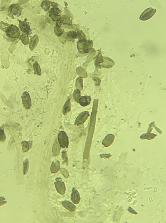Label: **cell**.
Here are the masks:
<instances>
[{"instance_id": "cell-13", "label": "cell", "mask_w": 166, "mask_h": 223, "mask_svg": "<svg viewBox=\"0 0 166 223\" xmlns=\"http://www.w3.org/2000/svg\"><path fill=\"white\" fill-rule=\"evenodd\" d=\"M19 27L22 32L26 33L29 35L31 32L30 25L26 21H19Z\"/></svg>"}, {"instance_id": "cell-26", "label": "cell", "mask_w": 166, "mask_h": 223, "mask_svg": "<svg viewBox=\"0 0 166 223\" xmlns=\"http://www.w3.org/2000/svg\"><path fill=\"white\" fill-rule=\"evenodd\" d=\"M60 20L63 25H71L72 24V20L67 15H63V16H62Z\"/></svg>"}, {"instance_id": "cell-16", "label": "cell", "mask_w": 166, "mask_h": 223, "mask_svg": "<svg viewBox=\"0 0 166 223\" xmlns=\"http://www.w3.org/2000/svg\"><path fill=\"white\" fill-rule=\"evenodd\" d=\"M61 147L58 141V139H56L54 142L53 148H52V153L54 156H57L59 155L61 150Z\"/></svg>"}, {"instance_id": "cell-10", "label": "cell", "mask_w": 166, "mask_h": 223, "mask_svg": "<svg viewBox=\"0 0 166 223\" xmlns=\"http://www.w3.org/2000/svg\"><path fill=\"white\" fill-rule=\"evenodd\" d=\"M71 200L73 203L75 204H79L81 198L80 193L75 188H72L71 195Z\"/></svg>"}, {"instance_id": "cell-21", "label": "cell", "mask_w": 166, "mask_h": 223, "mask_svg": "<svg viewBox=\"0 0 166 223\" xmlns=\"http://www.w3.org/2000/svg\"><path fill=\"white\" fill-rule=\"evenodd\" d=\"M71 110V105H70V99H68L63 106V115H66Z\"/></svg>"}, {"instance_id": "cell-2", "label": "cell", "mask_w": 166, "mask_h": 223, "mask_svg": "<svg viewBox=\"0 0 166 223\" xmlns=\"http://www.w3.org/2000/svg\"><path fill=\"white\" fill-rule=\"evenodd\" d=\"M6 35L11 39H17L20 36V32L18 27L14 25H10L6 29Z\"/></svg>"}, {"instance_id": "cell-27", "label": "cell", "mask_w": 166, "mask_h": 223, "mask_svg": "<svg viewBox=\"0 0 166 223\" xmlns=\"http://www.w3.org/2000/svg\"><path fill=\"white\" fill-rule=\"evenodd\" d=\"M29 163L28 159H26L23 162V172L24 175H26L27 174L29 169Z\"/></svg>"}, {"instance_id": "cell-36", "label": "cell", "mask_w": 166, "mask_h": 223, "mask_svg": "<svg viewBox=\"0 0 166 223\" xmlns=\"http://www.w3.org/2000/svg\"><path fill=\"white\" fill-rule=\"evenodd\" d=\"M66 153H66V152L65 151H62V159L64 160V162H63V163H64V162H65L66 163V161H67V162L68 161L67 157L66 156V155H67V154Z\"/></svg>"}, {"instance_id": "cell-29", "label": "cell", "mask_w": 166, "mask_h": 223, "mask_svg": "<svg viewBox=\"0 0 166 223\" xmlns=\"http://www.w3.org/2000/svg\"><path fill=\"white\" fill-rule=\"evenodd\" d=\"M6 136L4 132V126L2 125L0 127V142H4L6 140Z\"/></svg>"}, {"instance_id": "cell-18", "label": "cell", "mask_w": 166, "mask_h": 223, "mask_svg": "<svg viewBox=\"0 0 166 223\" xmlns=\"http://www.w3.org/2000/svg\"><path fill=\"white\" fill-rule=\"evenodd\" d=\"M60 167V162L58 160H55V161H53L51 164L50 171L53 174H56L58 172Z\"/></svg>"}, {"instance_id": "cell-9", "label": "cell", "mask_w": 166, "mask_h": 223, "mask_svg": "<svg viewBox=\"0 0 166 223\" xmlns=\"http://www.w3.org/2000/svg\"><path fill=\"white\" fill-rule=\"evenodd\" d=\"M9 11L10 13L14 16L21 15L23 8L17 4H13L9 7Z\"/></svg>"}, {"instance_id": "cell-5", "label": "cell", "mask_w": 166, "mask_h": 223, "mask_svg": "<svg viewBox=\"0 0 166 223\" xmlns=\"http://www.w3.org/2000/svg\"><path fill=\"white\" fill-rule=\"evenodd\" d=\"M157 10L152 8L145 9L140 15L139 19L141 21H146L149 20L152 17L156 12Z\"/></svg>"}, {"instance_id": "cell-12", "label": "cell", "mask_w": 166, "mask_h": 223, "mask_svg": "<svg viewBox=\"0 0 166 223\" xmlns=\"http://www.w3.org/2000/svg\"><path fill=\"white\" fill-rule=\"evenodd\" d=\"M58 4L54 2H51L48 0H45L41 3V7L45 11H49L50 8L54 7H58Z\"/></svg>"}, {"instance_id": "cell-28", "label": "cell", "mask_w": 166, "mask_h": 223, "mask_svg": "<svg viewBox=\"0 0 166 223\" xmlns=\"http://www.w3.org/2000/svg\"><path fill=\"white\" fill-rule=\"evenodd\" d=\"M73 98L77 103H79L80 98L81 97V92L79 89H75L73 93Z\"/></svg>"}, {"instance_id": "cell-24", "label": "cell", "mask_w": 166, "mask_h": 223, "mask_svg": "<svg viewBox=\"0 0 166 223\" xmlns=\"http://www.w3.org/2000/svg\"><path fill=\"white\" fill-rule=\"evenodd\" d=\"M157 136V135H156V134L147 132V133H145V134H143L141 135V136H140V139L143 140H151L155 139Z\"/></svg>"}, {"instance_id": "cell-35", "label": "cell", "mask_w": 166, "mask_h": 223, "mask_svg": "<svg viewBox=\"0 0 166 223\" xmlns=\"http://www.w3.org/2000/svg\"><path fill=\"white\" fill-rule=\"evenodd\" d=\"M6 203H7V201H6V199L4 197H0V206H2Z\"/></svg>"}, {"instance_id": "cell-14", "label": "cell", "mask_w": 166, "mask_h": 223, "mask_svg": "<svg viewBox=\"0 0 166 223\" xmlns=\"http://www.w3.org/2000/svg\"><path fill=\"white\" fill-rule=\"evenodd\" d=\"M91 97L89 96H82L80 98L79 104L82 106L86 107L91 104Z\"/></svg>"}, {"instance_id": "cell-25", "label": "cell", "mask_w": 166, "mask_h": 223, "mask_svg": "<svg viewBox=\"0 0 166 223\" xmlns=\"http://www.w3.org/2000/svg\"><path fill=\"white\" fill-rule=\"evenodd\" d=\"M33 67L35 74L40 76L41 75V69L37 61H36L33 64Z\"/></svg>"}, {"instance_id": "cell-37", "label": "cell", "mask_w": 166, "mask_h": 223, "mask_svg": "<svg viewBox=\"0 0 166 223\" xmlns=\"http://www.w3.org/2000/svg\"><path fill=\"white\" fill-rule=\"evenodd\" d=\"M127 211H128L130 212L131 213L134 214H137V212H136L135 211V210H134L133 209V208H132V207H129V208H128Z\"/></svg>"}, {"instance_id": "cell-30", "label": "cell", "mask_w": 166, "mask_h": 223, "mask_svg": "<svg viewBox=\"0 0 166 223\" xmlns=\"http://www.w3.org/2000/svg\"><path fill=\"white\" fill-rule=\"evenodd\" d=\"M10 25L9 24L3 22H1V23H0V29L3 31V32H5L6 29Z\"/></svg>"}, {"instance_id": "cell-23", "label": "cell", "mask_w": 166, "mask_h": 223, "mask_svg": "<svg viewBox=\"0 0 166 223\" xmlns=\"http://www.w3.org/2000/svg\"><path fill=\"white\" fill-rule=\"evenodd\" d=\"M28 34L26 33H23L22 32L21 34L20 35V39L21 41L22 42L24 45H26L29 44V37H28Z\"/></svg>"}, {"instance_id": "cell-4", "label": "cell", "mask_w": 166, "mask_h": 223, "mask_svg": "<svg viewBox=\"0 0 166 223\" xmlns=\"http://www.w3.org/2000/svg\"><path fill=\"white\" fill-rule=\"evenodd\" d=\"M49 16L54 22H58L62 17V11L57 7H52L49 10Z\"/></svg>"}, {"instance_id": "cell-19", "label": "cell", "mask_w": 166, "mask_h": 223, "mask_svg": "<svg viewBox=\"0 0 166 223\" xmlns=\"http://www.w3.org/2000/svg\"><path fill=\"white\" fill-rule=\"evenodd\" d=\"M39 42V38L37 35H34L32 38H31V41L29 42V48L30 49L33 51L34 49L36 47Z\"/></svg>"}, {"instance_id": "cell-6", "label": "cell", "mask_w": 166, "mask_h": 223, "mask_svg": "<svg viewBox=\"0 0 166 223\" xmlns=\"http://www.w3.org/2000/svg\"><path fill=\"white\" fill-rule=\"evenodd\" d=\"M56 181L54 184L57 191L60 195H64L66 191L65 183L62 181V178L60 177L57 178L56 179Z\"/></svg>"}, {"instance_id": "cell-15", "label": "cell", "mask_w": 166, "mask_h": 223, "mask_svg": "<svg viewBox=\"0 0 166 223\" xmlns=\"http://www.w3.org/2000/svg\"><path fill=\"white\" fill-rule=\"evenodd\" d=\"M63 207L69 211L74 212L77 209V207L72 203L68 201H64L62 202Z\"/></svg>"}, {"instance_id": "cell-1", "label": "cell", "mask_w": 166, "mask_h": 223, "mask_svg": "<svg viewBox=\"0 0 166 223\" xmlns=\"http://www.w3.org/2000/svg\"><path fill=\"white\" fill-rule=\"evenodd\" d=\"M93 46V42L92 40L86 39L79 40L77 42V48L79 52L82 54L89 53Z\"/></svg>"}, {"instance_id": "cell-34", "label": "cell", "mask_w": 166, "mask_h": 223, "mask_svg": "<svg viewBox=\"0 0 166 223\" xmlns=\"http://www.w3.org/2000/svg\"><path fill=\"white\" fill-rule=\"evenodd\" d=\"M60 172H61V174H62L65 177H68L69 175L68 172V171L67 169H65V168H61V169H60Z\"/></svg>"}, {"instance_id": "cell-8", "label": "cell", "mask_w": 166, "mask_h": 223, "mask_svg": "<svg viewBox=\"0 0 166 223\" xmlns=\"http://www.w3.org/2000/svg\"><path fill=\"white\" fill-rule=\"evenodd\" d=\"M21 98L24 106L26 109H30L32 106V101L29 93L27 92H24Z\"/></svg>"}, {"instance_id": "cell-20", "label": "cell", "mask_w": 166, "mask_h": 223, "mask_svg": "<svg viewBox=\"0 0 166 223\" xmlns=\"http://www.w3.org/2000/svg\"><path fill=\"white\" fill-rule=\"evenodd\" d=\"M103 59L104 60L102 62V64H101L102 67H103V68H105V69H109V66L107 64H109L112 67L114 64V62L109 58L104 57H103Z\"/></svg>"}, {"instance_id": "cell-31", "label": "cell", "mask_w": 166, "mask_h": 223, "mask_svg": "<svg viewBox=\"0 0 166 223\" xmlns=\"http://www.w3.org/2000/svg\"><path fill=\"white\" fill-rule=\"evenodd\" d=\"M68 36L69 38L71 39H76V38H77V32H69L68 34Z\"/></svg>"}, {"instance_id": "cell-17", "label": "cell", "mask_w": 166, "mask_h": 223, "mask_svg": "<svg viewBox=\"0 0 166 223\" xmlns=\"http://www.w3.org/2000/svg\"><path fill=\"white\" fill-rule=\"evenodd\" d=\"M62 24H63L60 20L56 23L54 28V33L57 36L60 37L63 34L64 31L61 28V26L62 25Z\"/></svg>"}, {"instance_id": "cell-32", "label": "cell", "mask_w": 166, "mask_h": 223, "mask_svg": "<svg viewBox=\"0 0 166 223\" xmlns=\"http://www.w3.org/2000/svg\"><path fill=\"white\" fill-rule=\"evenodd\" d=\"M77 38L79 39V40L86 39V36L82 31H78L77 32Z\"/></svg>"}, {"instance_id": "cell-7", "label": "cell", "mask_w": 166, "mask_h": 223, "mask_svg": "<svg viewBox=\"0 0 166 223\" xmlns=\"http://www.w3.org/2000/svg\"><path fill=\"white\" fill-rule=\"evenodd\" d=\"M89 116V112L84 111L81 113L76 119L75 122V126H79L83 124L88 119Z\"/></svg>"}, {"instance_id": "cell-3", "label": "cell", "mask_w": 166, "mask_h": 223, "mask_svg": "<svg viewBox=\"0 0 166 223\" xmlns=\"http://www.w3.org/2000/svg\"><path fill=\"white\" fill-rule=\"evenodd\" d=\"M58 141L61 148L67 149L69 145V137L64 131H61L58 135Z\"/></svg>"}, {"instance_id": "cell-33", "label": "cell", "mask_w": 166, "mask_h": 223, "mask_svg": "<svg viewBox=\"0 0 166 223\" xmlns=\"http://www.w3.org/2000/svg\"><path fill=\"white\" fill-rule=\"evenodd\" d=\"M82 82H83V80L82 78L81 77L78 78L76 82V87L77 88H78L79 86L80 85L82 88Z\"/></svg>"}, {"instance_id": "cell-22", "label": "cell", "mask_w": 166, "mask_h": 223, "mask_svg": "<svg viewBox=\"0 0 166 223\" xmlns=\"http://www.w3.org/2000/svg\"><path fill=\"white\" fill-rule=\"evenodd\" d=\"M22 151L23 153H26L29 151L32 147V142L26 141H24L22 142Z\"/></svg>"}, {"instance_id": "cell-11", "label": "cell", "mask_w": 166, "mask_h": 223, "mask_svg": "<svg viewBox=\"0 0 166 223\" xmlns=\"http://www.w3.org/2000/svg\"><path fill=\"white\" fill-rule=\"evenodd\" d=\"M114 139H115V136L113 134H108L104 137V139L102 141V144L104 147H109L114 141Z\"/></svg>"}]
</instances>
